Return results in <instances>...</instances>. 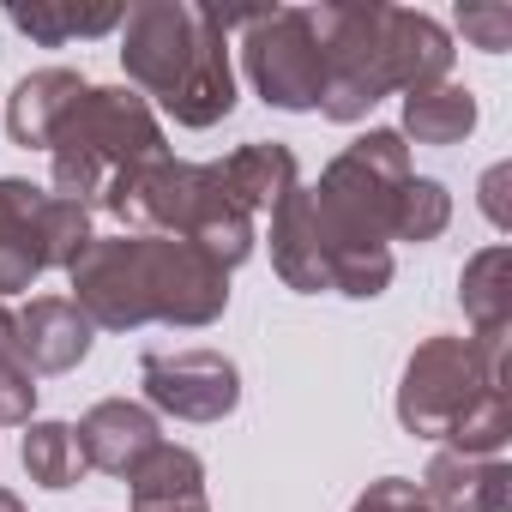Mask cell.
<instances>
[{
  "label": "cell",
  "mask_w": 512,
  "mask_h": 512,
  "mask_svg": "<svg viewBox=\"0 0 512 512\" xmlns=\"http://www.w3.org/2000/svg\"><path fill=\"white\" fill-rule=\"evenodd\" d=\"M410 145L398 127H368L356 133L308 187V217L326 253L332 296L374 302L392 284V211L410 181Z\"/></svg>",
  "instance_id": "obj_1"
},
{
  "label": "cell",
  "mask_w": 512,
  "mask_h": 512,
  "mask_svg": "<svg viewBox=\"0 0 512 512\" xmlns=\"http://www.w3.org/2000/svg\"><path fill=\"white\" fill-rule=\"evenodd\" d=\"M121 73L175 127H217L235 115L229 25L205 0H139L121 19Z\"/></svg>",
  "instance_id": "obj_2"
},
{
  "label": "cell",
  "mask_w": 512,
  "mask_h": 512,
  "mask_svg": "<svg viewBox=\"0 0 512 512\" xmlns=\"http://www.w3.org/2000/svg\"><path fill=\"white\" fill-rule=\"evenodd\" d=\"M506 344L500 338H458L434 332L410 350L398 374V428L464 452V458H500L512 440V392H506Z\"/></svg>",
  "instance_id": "obj_3"
},
{
  "label": "cell",
  "mask_w": 512,
  "mask_h": 512,
  "mask_svg": "<svg viewBox=\"0 0 512 512\" xmlns=\"http://www.w3.org/2000/svg\"><path fill=\"white\" fill-rule=\"evenodd\" d=\"M103 217H115L127 235H175L193 241L199 253L223 272L247 266L260 247V217H253L229 187L217 163H181V157H157L145 169H133L109 199Z\"/></svg>",
  "instance_id": "obj_4"
},
{
  "label": "cell",
  "mask_w": 512,
  "mask_h": 512,
  "mask_svg": "<svg viewBox=\"0 0 512 512\" xmlns=\"http://www.w3.org/2000/svg\"><path fill=\"white\" fill-rule=\"evenodd\" d=\"M157 157H169L157 109L127 85H85V97L61 115L49 139V193L103 211V199Z\"/></svg>",
  "instance_id": "obj_5"
},
{
  "label": "cell",
  "mask_w": 512,
  "mask_h": 512,
  "mask_svg": "<svg viewBox=\"0 0 512 512\" xmlns=\"http://www.w3.org/2000/svg\"><path fill=\"white\" fill-rule=\"evenodd\" d=\"M314 31L326 49L320 115L356 127L398 91V7L386 0H326L314 7Z\"/></svg>",
  "instance_id": "obj_6"
},
{
  "label": "cell",
  "mask_w": 512,
  "mask_h": 512,
  "mask_svg": "<svg viewBox=\"0 0 512 512\" xmlns=\"http://www.w3.org/2000/svg\"><path fill=\"white\" fill-rule=\"evenodd\" d=\"M223 25L241 31V73L253 97L284 115H320L326 49L314 31V7H253V13H223Z\"/></svg>",
  "instance_id": "obj_7"
},
{
  "label": "cell",
  "mask_w": 512,
  "mask_h": 512,
  "mask_svg": "<svg viewBox=\"0 0 512 512\" xmlns=\"http://www.w3.org/2000/svg\"><path fill=\"white\" fill-rule=\"evenodd\" d=\"M145 410L175 422H223L241 404V368L223 350H145L139 362Z\"/></svg>",
  "instance_id": "obj_8"
},
{
  "label": "cell",
  "mask_w": 512,
  "mask_h": 512,
  "mask_svg": "<svg viewBox=\"0 0 512 512\" xmlns=\"http://www.w3.org/2000/svg\"><path fill=\"white\" fill-rule=\"evenodd\" d=\"M229 308V272L193 241L151 235V326L205 332Z\"/></svg>",
  "instance_id": "obj_9"
},
{
  "label": "cell",
  "mask_w": 512,
  "mask_h": 512,
  "mask_svg": "<svg viewBox=\"0 0 512 512\" xmlns=\"http://www.w3.org/2000/svg\"><path fill=\"white\" fill-rule=\"evenodd\" d=\"M49 272V187L0 175V302Z\"/></svg>",
  "instance_id": "obj_10"
},
{
  "label": "cell",
  "mask_w": 512,
  "mask_h": 512,
  "mask_svg": "<svg viewBox=\"0 0 512 512\" xmlns=\"http://www.w3.org/2000/svg\"><path fill=\"white\" fill-rule=\"evenodd\" d=\"M73 434H79L85 470L121 476V482L163 446L157 410H145V404H133V398H103V404H91V410L73 422Z\"/></svg>",
  "instance_id": "obj_11"
},
{
  "label": "cell",
  "mask_w": 512,
  "mask_h": 512,
  "mask_svg": "<svg viewBox=\"0 0 512 512\" xmlns=\"http://www.w3.org/2000/svg\"><path fill=\"white\" fill-rule=\"evenodd\" d=\"M91 344H97V332L67 296H31V308L19 314V338H13V350L31 374H73L91 356Z\"/></svg>",
  "instance_id": "obj_12"
},
{
  "label": "cell",
  "mask_w": 512,
  "mask_h": 512,
  "mask_svg": "<svg viewBox=\"0 0 512 512\" xmlns=\"http://www.w3.org/2000/svg\"><path fill=\"white\" fill-rule=\"evenodd\" d=\"M506 482H512L506 458H464L440 446L416 488L428 494L434 512H506Z\"/></svg>",
  "instance_id": "obj_13"
},
{
  "label": "cell",
  "mask_w": 512,
  "mask_h": 512,
  "mask_svg": "<svg viewBox=\"0 0 512 512\" xmlns=\"http://www.w3.org/2000/svg\"><path fill=\"white\" fill-rule=\"evenodd\" d=\"M85 85L91 79L73 73V67H37V73H25L13 85V97H7V133H13V145L19 151H49L61 115L85 97Z\"/></svg>",
  "instance_id": "obj_14"
},
{
  "label": "cell",
  "mask_w": 512,
  "mask_h": 512,
  "mask_svg": "<svg viewBox=\"0 0 512 512\" xmlns=\"http://www.w3.org/2000/svg\"><path fill=\"white\" fill-rule=\"evenodd\" d=\"M127 500H133V512H211L205 458H199L193 446L163 440V446L127 476Z\"/></svg>",
  "instance_id": "obj_15"
},
{
  "label": "cell",
  "mask_w": 512,
  "mask_h": 512,
  "mask_svg": "<svg viewBox=\"0 0 512 512\" xmlns=\"http://www.w3.org/2000/svg\"><path fill=\"white\" fill-rule=\"evenodd\" d=\"M266 241H272V272H278L284 290H296V296H326L332 290L326 253H320V235H314V217H308V187L278 199Z\"/></svg>",
  "instance_id": "obj_16"
},
{
  "label": "cell",
  "mask_w": 512,
  "mask_h": 512,
  "mask_svg": "<svg viewBox=\"0 0 512 512\" xmlns=\"http://www.w3.org/2000/svg\"><path fill=\"white\" fill-rule=\"evenodd\" d=\"M217 169H223V187H229L253 217H272L278 199L302 187V163H296V151L278 145V139H247V145H235Z\"/></svg>",
  "instance_id": "obj_17"
},
{
  "label": "cell",
  "mask_w": 512,
  "mask_h": 512,
  "mask_svg": "<svg viewBox=\"0 0 512 512\" xmlns=\"http://www.w3.org/2000/svg\"><path fill=\"white\" fill-rule=\"evenodd\" d=\"M458 308L470 320V338H500L512 332V247L494 241L470 253L458 272Z\"/></svg>",
  "instance_id": "obj_18"
},
{
  "label": "cell",
  "mask_w": 512,
  "mask_h": 512,
  "mask_svg": "<svg viewBox=\"0 0 512 512\" xmlns=\"http://www.w3.org/2000/svg\"><path fill=\"white\" fill-rule=\"evenodd\" d=\"M127 7H61V0H13L7 7V25L19 37H31L37 49H67V43H85V37H109L121 31Z\"/></svg>",
  "instance_id": "obj_19"
},
{
  "label": "cell",
  "mask_w": 512,
  "mask_h": 512,
  "mask_svg": "<svg viewBox=\"0 0 512 512\" xmlns=\"http://www.w3.org/2000/svg\"><path fill=\"white\" fill-rule=\"evenodd\" d=\"M476 91L470 85H428V91H410L404 97V127H398V139L410 145H464L470 133H476Z\"/></svg>",
  "instance_id": "obj_20"
},
{
  "label": "cell",
  "mask_w": 512,
  "mask_h": 512,
  "mask_svg": "<svg viewBox=\"0 0 512 512\" xmlns=\"http://www.w3.org/2000/svg\"><path fill=\"white\" fill-rule=\"evenodd\" d=\"M19 458H25V476H31L37 488H49V494H61V488H79V482H85V452H79L73 422H55V416L25 422Z\"/></svg>",
  "instance_id": "obj_21"
},
{
  "label": "cell",
  "mask_w": 512,
  "mask_h": 512,
  "mask_svg": "<svg viewBox=\"0 0 512 512\" xmlns=\"http://www.w3.org/2000/svg\"><path fill=\"white\" fill-rule=\"evenodd\" d=\"M446 223H452V193H446V181H434V175H410L404 193H398V211H392V241L428 247V241L446 235Z\"/></svg>",
  "instance_id": "obj_22"
},
{
  "label": "cell",
  "mask_w": 512,
  "mask_h": 512,
  "mask_svg": "<svg viewBox=\"0 0 512 512\" xmlns=\"http://www.w3.org/2000/svg\"><path fill=\"white\" fill-rule=\"evenodd\" d=\"M458 31H464L470 49L506 55L512 49V7H500V0H464V7H458Z\"/></svg>",
  "instance_id": "obj_23"
},
{
  "label": "cell",
  "mask_w": 512,
  "mask_h": 512,
  "mask_svg": "<svg viewBox=\"0 0 512 512\" xmlns=\"http://www.w3.org/2000/svg\"><path fill=\"white\" fill-rule=\"evenodd\" d=\"M37 374L19 362V356H7L0 362V428H25V422H37Z\"/></svg>",
  "instance_id": "obj_24"
},
{
  "label": "cell",
  "mask_w": 512,
  "mask_h": 512,
  "mask_svg": "<svg viewBox=\"0 0 512 512\" xmlns=\"http://www.w3.org/2000/svg\"><path fill=\"white\" fill-rule=\"evenodd\" d=\"M350 512H434V506H428V494H422L410 476H380V482H368V488L356 494Z\"/></svg>",
  "instance_id": "obj_25"
},
{
  "label": "cell",
  "mask_w": 512,
  "mask_h": 512,
  "mask_svg": "<svg viewBox=\"0 0 512 512\" xmlns=\"http://www.w3.org/2000/svg\"><path fill=\"white\" fill-rule=\"evenodd\" d=\"M500 187H506V163H500V169H488V181H482V211L494 217V229H506V205H500Z\"/></svg>",
  "instance_id": "obj_26"
},
{
  "label": "cell",
  "mask_w": 512,
  "mask_h": 512,
  "mask_svg": "<svg viewBox=\"0 0 512 512\" xmlns=\"http://www.w3.org/2000/svg\"><path fill=\"white\" fill-rule=\"evenodd\" d=\"M13 338H19V314H13L7 302H0V362H7V356H19V350H13Z\"/></svg>",
  "instance_id": "obj_27"
},
{
  "label": "cell",
  "mask_w": 512,
  "mask_h": 512,
  "mask_svg": "<svg viewBox=\"0 0 512 512\" xmlns=\"http://www.w3.org/2000/svg\"><path fill=\"white\" fill-rule=\"evenodd\" d=\"M0 512H25V500H19L13 488H0Z\"/></svg>",
  "instance_id": "obj_28"
}]
</instances>
